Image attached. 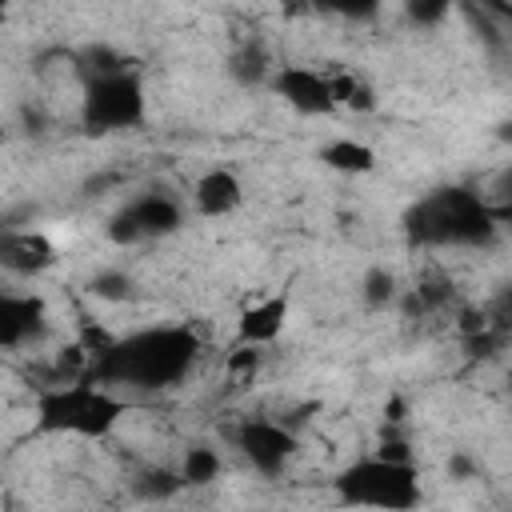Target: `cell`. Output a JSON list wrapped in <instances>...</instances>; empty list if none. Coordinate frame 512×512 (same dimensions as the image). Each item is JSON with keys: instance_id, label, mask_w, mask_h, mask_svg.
<instances>
[{"instance_id": "obj_16", "label": "cell", "mask_w": 512, "mask_h": 512, "mask_svg": "<svg viewBox=\"0 0 512 512\" xmlns=\"http://www.w3.org/2000/svg\"><path fill=\"white\" fill-rule=\"evenodd\" d=\"M180 476H184L188 488H204V484H212V480L220 476V456H216L208 444H196V448L184 452Z\"/></svg>"}, {"instance_id": "obj_18", "label": "cell", "mask_w": 512, "mask_h": 512, "mask_svg": "<svg viewBox=\"0 0 512 512\" xmlns=\"http://www.w3.org/2000/svg\"><path fill=\"white\" fill-rule=\"evenodd\" d=\"M88 292H92L96 300H112V304H120V300L132 296V276L120 272V268H100V272L88 280Z\"/></svg>"}, {"instance_id": "obj_11", "label": "cell", "mask_w": 512, "mask_h": 512, "mask_svg": "<svg viewBox=\"0 0 512 512\" xmlns=\"http://www.w3.org/2000/svg\"><path fill=\"white\" fill-rule=\"evenodd\" d=\"M284 320H288V296H268V300H256L240 324H236V340L244 348H264L272 344L280 332H284Z\"/></svg>"}, {"instance_id": "obj_13", "label": "cell", "mask_w": 512, "mask_h": 512, "mask_svg": "<svg viewBox=\"0 0 512 512\" xmlns=\"http://www.w3.org/2000/svg\"><path fill=\"white\" fill-rule=\"evenodd\" d=\"M268 72H272V56L264 48V40L248 36L232 56H228V76L244 88H256V84H268Z\"/></svg>"}, {"instance_id": "obj_6", "label": "cell", "mask_w": 512, "mask_h": 512, "mask_svg": "<svg viewBox=\"0 0 512 512\" xmlns=\"http://www.w3.org/2000/svg\"><path fill=\"white\" fill-rule=\"evenodd\" d=\"M184 224V208L164 188H144L132 200H124L108 224V236L116 244H148L160 236H172Z\"/></svg>"}, {"instance_id": "obj_4", "label": "cell", "mask_w": 512, "mask_h": 512, "mask_svg": "<svg viewBox=\"0 0 512 512\" xmlns=\"http://www.w3.org/2000/svg\"><path fill=\"white\" fill-rule=\"evenodd\" d=\"M124 416V400L88 376L56 380L36 396V432L64 436H108Z\"/></svg>"}, {"instance_id": "obj_9", "label": "cell", "mask_w": 512, "mask_h": 512, "mask_svg": "<svg viewBox=\"0 0 512 512\" xmlns=\"http://www.w3.org/2000/svg\"><path fill=\"white\" fill-rule=\"evenodd\" d=\"M44 332H48V316L36 296H20V292L0 296V344L8 352L44 340Z\"/></svg>"}, {"instance_id": "obj_14", "label": "cell", "mask_w": 512, "mask_h": 512, "mask_svg": "<svg viewBox=\"0 0 512 512\" xmlns=\"http://www.w3.org/2000/svg\"><path fill=\"white\" fill-rule=\"evenodd\" d=\"M320 160H324L332 172H348V176H360V172H372V168H376V152H372L368 144H360V140H348V136L324 144V148H320Z\"/></svg>"}, {"instance_id": "obj_20", "label": "cell", "mask_w": 512, "mask_h": 512, "mask_svg": "<svg viewBox=\"0 0 512 512\" xmlns=\"http://www.w3.org/2000/svg\"><path fill=\"white\" fill-rule=\"evenodd\" d=\"M488 324L500 328L504 336H512V284L500 288V296L492 300V308H488Z\"/></svg>"}, {"instance_id": "obj_3", "label": "cell", "mask_w": 512, "mask_h": 512, "mask_svg": "<svg viewBox=\"0 0 512 512\" xmlns=\"http://www.w3.org/2000/svg\"><path fill=\"white\" fill-rule=\"evenodd\" d=\"M332 488L352 512H416L424 500L420 472L400 448H380L376 456L352 460L336 472Z\"/></svg>"}, {"instance_id": "obj_5", "label": "cell", "mask_w": 512, "mask_h": 512, "mask_svg": "<svg viewBox=\"0 0 512 512\" xmlns=\"http://www.w3.org/2000/svg\"><path fill=\"white\" fill-rule=\"evenodd\" d=\"M144 84L132 68L112 72V76H92L84 80V96H80V120L88 132L104 136V132H128L144 124Z\"/></svg>"}, {"instance_id": "obj_8", "label": "cell", "mask_w": 512, "mask_h": 512, "mask_svg": "<svg viewBox=\"0 0 512 512\" xmlns=\"http://www.w3.org/2000/svg\"><path fill=\"white\" fill-rule=\"evenodd\" d=\"M272 88L304 116H328L336 108V88L332 76L316 72V68H280L272 76Z\"/></svg>"}, {"instance_id": "obj_17", "label": "cell", "mask_w": 512, "mask_h": 512, "mask_svg": "<svg viewBox=\"0 0 512 512\" xmlns=\"http://www.w3.org/2000/svg\"><path fill=\"white\" fill-rule=\"evenodd\" d=\"M360 296H364L368 308H388V304L400 300V284L388 268H368L364 280H360Z\"/></svg>"}, {"instance_id": "obj_10", "label": "cell", "mask_w": 512, "mask_h": 512, "mask_svg": "<svg viewBox=\"0 0 512 512\" xmlns=\"http://www.w3.org/2000/svg\"><path fill=\"white\" fill-rule=\"evenodd\" d=\"M240 200H244V188H240V180H236V172H228V168H212V172H204L200 180H196V188H192V204H196V212L200 216H232L236 208H240Z\"/></svg>"}, {"instance_id": "obj_7", "label": "cell", "mask_w": 512, "mask_h": 512, "mask_svg": "<svg viewBox=\"0 0 512 512\" xmlns=\"http://www.w3.org/2000/svg\"><path fill=\"white\" fill-rule=\"evenodd\" d=\"M236 448L260 476H280L288 468L292 452H296V436L276 420H256L252 416L236 428Z\"/></svg>"}, {"instance_id": "obj_1", "label": "cell", "mask_w": 512, "mask_h": 512, "mask_svg": "<svg viewBox=\"0 0 512 512\" xmlns=\"http://www.w3.org/2000/svg\"><path fill=\"white\" fill-rule=\"evenodd\" d=\"M196 356H200V336L188 324H152L92 352L84 376L108 392L116 388L164 392L192 372Z\"/></svg>"}, {"instance_id": "obj_12", "label": "cell", "mask_w": 512, "mask_h": 512, "mask_svg": "<svg viewBox=\"0 0 512 512\" xmlns=\"http://www.w3.org/2000/svg\"><path fill=\"white\" fill-rule=\"evenodd\" d=\"M0 260L8 272H20V276H32L40 268L52 264V244L36 232H16V228H4V240H0Z\"/></svg>"}, {"instance_id": "obj_23", "label": "cell", "mask_w": 512, "mask_h": 512, "mask_svg": "<svg viewBox=\"0 0 512 512\" xmlns=\"http://www.w3.org/2000/svg\"><path fill=\"white\" fill-rule=\"evenodd\" d=\"M500 140H512V124H500Z\"/></svg>"}, {"instance_id": "obj_2", "label": "cell", "mask_w": 512, "mask_h": 512, "mask_svg": "<svg viewBox=\"0 0 512 512\" xmlns=\"http://www.w3.org/2000/svg\"><path fill=\"white\" fill-rule=\"evenodd\" d=\"M496 228V204L464 184L432 188L404 212V236L416 248H488Z\"/></svg>"}, {"instance_id": "obj_15", "label": "cell", "mask_w": 512, "mask_h": 512, "mask_svg": "<svg viewBox=\"0 0 512 512\" xmlns=\"http://www.w3.org/2000/svg\"><path fill=\"white\" fill-rule=\"evenodd\" d=\"M180 488H188L184 476H180V468H144V472L132 480V492H136L140 500H148V504L172 500Z\"/></svg>"}, {"instance_id": "obj_22", "label": "cell", "mask_w": 512, "mask_h": 512, "mask_svg": "<svg viewBox=\"0 0 512 512\" xmlns=\"http://www.w3.org/2000/svg\"><path fill=\"white\" fill-rule=\"evenodd\" d=\"M496 192H500V204H496V208L512 212V164L500 172V180H496Z\"/></svg>"}, {"instance_id": "obj_21", "label": "cell", "mask_w": 512, "mask_h": 512, "mask_svg": "<svg viewBox=\"0 0 512 512\" xmlns=\"http://www.w3.org/2000/svg\"><path fill=\"white\" fill-rule=\"evenodd\" d=\"M444 16H448V0H432V4L428 0H416V4H408V20H416V24H428L432 28Z\"/></svg>"}, {"instance_id": "obj_19", "label": "cell", "mask_w": 512, "mask_h": 512, "mask_svg": "<svg viewBox=\"0 0 512 512\" xmlns=\"http://www.w3.org/2000/svg\"><path fill=\"white\" fill-rule=\"evenodd\" d=\"M332 88H336V104H352L360 112L372 108V92L356 80V76H332Z\"/></svg>"}]
</instances>
